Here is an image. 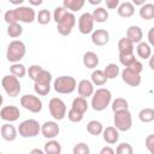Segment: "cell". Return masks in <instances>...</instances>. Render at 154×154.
I'll return each mask as SVG.
<instances>
[{
    "label": "cell",
    "instance_id": "d4e9b609",
    "mask_svg": "<svg viewBox=\"0 0 154 154\" xmlns=\"http://www.w3.org/2000/svg\"><path fill=\"white\" fill-rule=\"evenodd\" d=\"M90 79H91V83L94 85H97V87H102L106 84V82L108 81L103 73V70H94L91 72V76H90Z\"/></svg>",
    "mask_w": 154,
    "mask_h": 154
},
{
    "label": "cell",
    "instance_id": "74e56055",
    "mask_svg": "<svg viewBox=\"0 0 154 154\" xmlns=\"http://www.w3.org/2000/svg\"><path fill=\"white\" fill-rule=\"evenodd\" d=\"M135 59H136V58H135L134 52H132V53H119V61H120V64H122L123 66H125V67H128Z\"/></svg>",
    "mask_w": 154,
    "mask_h": 154
},
{
    "label": "cell",
    "instance_id": "3957f363",
    "mask_svg": "<svg viewBox=\"0 0 154 154\" xmlns=\"http://www.w3.org/2000/svg\"><path fill=\"white\" fill-rule=\"evenodd\" d=\"M26 53L25 43L20 40H13L8 43L6 51V59L11 63H19Z\"/></svg>",
    "mask_w": 154,
    "mask_h": 154
},
{
    "label": "cell",
    "instance_id": "ab89813d",
    "mask_svg": "<svg viewBox=\"0 0 154 154\" xmlns=\"http://www.w3.org/2000/svg\"><path fill=\"white\" fill-rule=\"evenodd\" d=\"M72 153H73V154H89V153H90V148H89V146H88L87 143L79 142V143H77V144L73 147Z\"/></svg>",
    "mask_w": 154,
    "mask_h": 154
},
{
    "label": "cell",
    "instance_id": "f546056e",
    "mask_svg": "<svg viewBox=\"0 0 154 154\" xmlns=\"http://www.w3.org/2000/svg\"><path fill=\"white\" fill-rule=\"evenodd\" d=\"M103 73H105L107 79H114L120 73V70H119V66L117 64L111 63V64L106 65V67L103 69Z\"/></svg>",
    "mask_w": 154,
    "mask_h": 154
},
{
    "label": "cell",
    "instance_id": "4316f807",
    "mask_svg": "<svg viewBox=\"0 0 154 154\" xmlns=\"http://www.w3.org/2000/svg\"><path fill=\"white\" fill-rule=\"evenodd\" d=\"M134 46H135V43L130 38H128L126 36L122 37L118 41V51H119V53H132L134 52Z\"/></svg>",
    "mask_w": 154,
    "mask_h": 154
},
{
    "label": "cell",
    "instance_id": "7402d4cb",
    "mask_svg": "<svg viewBox=\"0 0 154 154\" xmlns=\"http://www.w3.org/2000/svg\"><path fill=\"white\" fill-rule=\"evenodd\" d=\"M88 101L85 97H82V96H77L72 100V105H71V108L84 114L87 111H88Z\"/></svg>",
    "mask_w": 154,
    "mask_h": 154
},
{
    "label": "cell",
    "instance_id": "8992f818",
    "mask_svg": "<svg viewBox=\"0 0 154 154\" xmlns=\"http://www.w3.org/2000/svg\"><path fill=\"white\" fill-rule=\"evenodd\" d=\"M113 123H114V128L118 131H129L132 126V116L130 111L123 109L114 112Z\"/></svg>",
    "mask_w": 154,
    "mask_h": 154
},
{
    "label": "cell",
    "instance_id": "484cf974",
    "mask_svg": "<svg viewBox=\"0 0 154 154\" xmlns=\"http://www.w3.org/2000/svg\"><path fill=\"white\" fill-rule=\"evenodd\" d=\"M85 0H63V6L70 12H77L83 8Z\"/></svg>",
    "mask_w": 154,
    "mask_h": 154
},
{
    "label": "cell",
    "instance_id": "ffe728a7",
    "mask_svg": "<svg viewBox=\"0 0 154 154\" xmlns=\"http://www.w3.org/2000/svg\"><path fill=\"white\" fill-rule=\"evenodd\" d=\"M83 65L87 69H90V70L96 69L97 65H99V57H97V54L91 52V51L85 52L83 54Z\"/></svg>",
    "mask_w": 154,
    "mask_h": 154
},
{
    "label": "cell",
    "instance_id": "d6986e66",
    "mask_svg": "<svg viewBox=\"0 0 154 154\" xmlns=\"http://www.w3.org/2000/svg\"><path fill=\"white\" fill-rule=\"evenodd\" d=\"M117 13L122 18H130L135 13V5L132 2H129V1L122 2L117 7Z\"/></svg>",
    "mask_w": 154,
    "mask_h": 154
},
{
    "label": "cell",
    "instance_id": "7dc6e473",
    "mask_svg": "<svg viewBox=\"0 0 154 154\" xmlns=\"http://www.w3.org/2000/svg\"><path fill=\"white\" fill-rule=\"evenodd\" d=\"M100 154H114V149L111 147H103V148H101Z\"/></svg>",
    "mask_w": 154,
    "mask_h": 154
},
{
    "label": "cell",
    "instance_id": "9f6ffc18",
    "mask_svg": "<svg viewBox=\"0 0 154 154\" xmlns=\"http://www.w3.org/2000/svg\"><path fill=\"white\" fill-rule=\"evenodd\" d=\"M0 14H1V10H0Z\"/></svg>",
    "mask_w": 154,
    "mask_h": 154
},
{
    "label": "cell",
    "instance_id": "d590c367",
    "mask_svg": "<svg viewBox=\"0 0 154 154\" xmlns=\"http://www.w3.org/2000/svg\"><path fill=\"white\" fill-rule=\"evenodd\" d=\"M51 19H52L51 12L48 10L43 8L41 11H38V13L36 14V19L35 20H37L38 24H41V25H46V24H48L51 22Z\"/></svg>",
    "mask_w": 154,
    "mask_h": 154
},
{
    "label": "cell",
    "instance_id": "c3c4849f",
    "mask_svg": "<svg viewBox=\"0 0 154 154\" xmlns=\"http://www.w3.org/2000/svg\"><path fill=\"white\" fill-rule=\"evenodd\" d=\"M153 32H154V28L149 29V32H148V41H149V45H154V37H153Z\"/></svg>",
    "mask_w": 154,
    "mask_h": 154
},
{
    "label": "cell",
    "instance_id": "5bb4252c",
    "mask_svg": "<svg viewBox=\"0 0 154 154\" xmlns=\"http://www.w3.org/2000/svg\"><path fill=\"white\" fill-rule=\"evenodd\" d=\"M120 75H122L123 82L130 87H138L141 84V73H137L129 67H125L120 72Z\"/></svg>",
    "mask_w": 154,
    "mask_h": 154
},
{
    "label": "cell",
    "instance_id": "e0dca14e",
    "mask_svg": "<svg viewBox=\"0 0 154 154\" xmlns=\"http://www.w3.org/2000/svg\"><path fill=\"white\" fill-rule=\"evenodd\" d=\"M0 135H1V137L5 141L12 142V141H14L17 138L18 131H17V129L11 123H6V124L1 125V128H0Z\"/></svg>",
    "mask_w": 154,
    "mask_h": 154
},
{
    "label": "cell",
    "instance_id": "f907efd6",
    "mask_svg": "<svg viewBox=\"0 0 154 154\" xmlns=\"http://www.w3.org/2000/svg\"><path fill=\"white\" fill-rule=\"evenodd\" d=\"M147 0H132V4L136 6H142L143 4H146Z\"/></svg>",
    "mask_w": 154,
    "mask_h": 154
},
{
    "label": "cell",
    "instance_id": "db71d44e",
    "mask_svg": "<svg viewBox=\"0 0 154 154\" xmlns=\"http://www.w3.org/2000/svg\"><path fill=\"white\" fill-rule=\"evenodd\" d=\"M88 2H89L90 5L96 6V5H100V4L102 2V0H88Z\"/></svg>",
    "mask_w": 154,
    "mask_h": 154
},
{
    "label": "cell",
    "instance_id": "7bdbcfd3",
    "mask_svg": "<svg viewBox=\"0 0 154 154\" xmlns=\"http://www.w3.org/2000/svg\"><path fill=\"white\" fill-rule=\"evenodd\" d=\"M83 116H84V114H82V113H79V112H77V111H75V109H72V108L67 112V118H69V120L72 122V123H79V122H82Z\"/></svg>",
    "mask_w": 154,
    "mask_h": 154
},
{
    "label": "cell",
    "instance_id": "603a6c76",
    "mask_svg": "<svg viewBox=\"0 0 154 154\" xmlns=\"http://www.w3.org/2000/svg\"><path fill=\"white\" fill-rule=\"evenodd\" d=\"M136 52H137V55L142 59H149L152 57V47L149 43L147 42H138L137 43V47H136Z\"/></svg>",
    "mask_w": 154,
    "mask_h": 154
},
{
    "label": "cell",
    "instance_id": "8d00e7d4",
    "mask_svg": "<svg viewBox=\"0 0 154 154\" xmlns=\"http://www.w3.org/2000/svg\"><path fill=\"white\" fill-rule=\"evenodd\" d=\"M112 102V111L117 112V111H123V109H129V102L123 99V97H117L116 100L111 101Z\"/></svg>",
    "mask_w": 154,
    "mask_h": 154
},
{
    "label": "cell",
    "instance_id": "60d3db41",
    "mask_svg": "<svg viewBox=\"0 0 154 154\" xmlns=\"http://www.w3.org/2000/svg\"><path fill=\"white\" fill-rule=\"evenodd\" d=\"M116 153L117 154H132L134 153V148L131 147L130 143L123 142V143L118 144V147L116 149Z\"/></svg>",
    "mask_w": 154,
    "mask_h": 154
},
{
    "label": "cell",
    "instance_id": "52a82bcc",
    "mask_svg": "<svg viewBox=\"0 0 154 154\" xmlns=\"http://www.w3.org/2000/svg\"><path fill=\"white\" fill-rule=\"evenodd\" d=\"M1 85L5 90V93L10 96V97H16L19 95L22 85L19 82V78H17L13 75H6L2 77L1 79Z\"/></svg>",
    "mask_w": 154,
    "mask_h": 154
},
{
    "label": "cell",
    "instance_id": "83f0119b",
    "mask_svg": "<svg viewBox=\"0 0 154 154\" xmlns=\"http://www.w3.org/2000/svg\"><path fill=\"white\" fill-rule=\"evenodd\" d=\"M43 150L46 154H60L61 153V144L58 141H55L54 138H51L45 144Z\"/></svg>",
    "mask_w": 154,
    "mask_h": 154
},
{
    "label": "cell",
    "instance_id": "ba28073f",
    "mask_svg": "<svg viewBox=\"0 0 154 154\" xmlns=\"http://www.w3.org/2000/svg\"><path fill=\"white\" fill-rule=\"evenodd\" d=\"M20 106L31 113H38L42 111V101L38 96L32 94H25L20 97Z\"/></svg>",
    "mask_w": 154,
    "mask_h": 154
},
{
    "label": "cell",
    "instance_id": "8fae6325",
    "mask_svg": "<svg viewBox=\"0 0 154 154\" xmlns=\"http://www.w3.org/2000/svg\"><path fill=\"white\" fill-rule=\"evenodd\" d=\"M94 23L95 22L91 17V13L84 12L78 18V30H79V32L83 34V35L91 34V31L94 30Z\"/></svg>",
    "mask_w": 154,
    "mask_h": 154
},
{
    "label": "cell",
    "instance_id": "f6af8a7d",
    "mask_svg": "<svg viewBox=\"0 0 154 154\" xmlns=\"http://www.w3.org/2000/svg\"><path fill=\"white\" fill-rule=\"evenodd\" d=\"M129 69H131L132 71H135V72H137V73H141L142 72V70H143V65H142V63L140 61V60H137V59H135L129 66H128Z\"/></svg>",
    "mask_w": 154,
    "mask_h": 154
},
{
    "label": "cell",
    "instance_id": "2e32d148",
    "mask_svg": "<svg viewBox=\"0 0 154 154\" xmlns=\"http://www.w3.org/2000/svg\"><path fill=\"white\" fill-rule=\"evenodd\" d=\"M76 88L78 91V95L82 97H85V99L91 96L94 93V84L89 79H81Z\"/></svg>",
    "mask_w": 154,
    "mask_h": 154
},
{
    "label": "cell",
    "instance_id": "44dd1931",
    "mask_svg": "<svg viewBox=\"0 0 154 154\" xmlns=\"http://www.w3.org/2000/svg\"><path fill=\"white\" fill-rule=\"evenodd\" d=\"M126 37L130 38L134 43L141 42L142 41V37H143L142 29L138 25H131V26H129L128 30H126Z\"/></svg>",
    "mask_w": 154,
    "mask_h": 154
},
{
    "label": "cell",
    "instance_id": "277c9868",
    "mask_svg": "<svg viewBox=\"0 0 154 154\" xmlns=\"http://www.w3.org/2000/svg\"><path fill=\"white\" fill-rule=\"evenodd\" d=\"M77 82L72 76H59L53 82V88L58 94H71L76 90Z\"/></svg>",
    "mask_w": 154,
    "mask_h": 154
},
{
    "label": "cell",
    "instance_id": "836d02e7",
    "mask_svg": "<svg viewBox=\"0 0 154 154\" xmlns=\"http://www.w3.org/2000/svg\"><path fill=\"white\" fill-rule=\"evenodd\" d=\"M138 119L142 123H150L154 120V109L150 107L142 108L138 113Z\"/></svg>",
    "mask_w": 154,
    "mask_h": 154
},
{
    "label": "cell",
    "instance_id": "1f68e13d",
    "mask_svg": "<svg viewBox=\"0 0 154 154\" xmlns=\"http://www.w3.org/2000/svg\"><path fill=\"white\" fill-rule=\"evenodd\" d=\"M10 72L17 78H23L26 75V67L20 63H12V65L10 66Z\"/></svg>",
    "mask_w": 154,
    "mask_h": 154
},
{
    "label": "cell",
    "instance_id": "7a4b0ae2",
    "mask_svg": "<svg viewBox=\"0 0 154 154\" xmlns=\"http://www.w3.org/2000/svg\"><path fill=\"white\" fill-rule=\"evenodd\" d=\"M112 101V94L107 88H99L91 95V107L96 112L105 111Z\"/></svg>",
    "mask_w": 154,
    "mask_h": 154
},
{
    "label": "cell",
    "instance_id": "6da1fadb",
    "mask_svg": "<svg viewBox=\"0 0 154 154\" xmlns=\"http://www.w3.org/2000/svg\"><path fill=\"white\" fill-rule=\"evenodd\" d=\"M4 19L7 24L11 23H32L36 19V13L34 8L29 6H19L14 10H8L4 14Z\"/></svg>",
    "mask_w": 154,
    "mask_h": 154
},
{
    "label": "cell",
    "instance_id": "d6a6232c",
    "mask_svg": "<svg viewBox=\"0 0 154 154\" xmlns=\"http://www.w3.org/2000/svg\"><path fill=\"white\" fill-rule=\"evenodd\" d=\"M7 35L12 38H17L23 34V26L17 22V23H11L7 25Z\"/></svg>",
    "mask_w": 154,
    "mask_h": 154
},
{
    "label": "cell",
    "instance_id": "ee69618b",
    "mask_svg": "<svg viewBox=\"0 0 154 154\" xmlns=\"http://www.w3.org/2000/svg\"><path fill=\"white\" fill-rule=\"evenodd\" d=\"M146 148L149 150V153L154 154V134H150L146 137Z\"/></svg>",
    "mask_w": 154,
    "mask_h": 154
},
{
    "label": "cell",
    "instance_id": "4fadbf2b",
    "mask_svg": "<svg viewBox=\"0 0 154 154\" xmlns=\"http://www.w3.org/2000/svg\"><path fill=\"white\" fill-rule=\"evenodd\" d=\"M40 132L42 134V136L45 138L51 140V138H55L59 135L60 128H59V125H58L57 122H54V120H47V122H45L41 125V131Z\"/></svg>",
    "mask_w": 154,
    "mask_h": 154
},
{
    "label": "cell",
    "instance_id": "9a60e30c",
    "mask_svg": "<svg viewBox=\"0 0 154 154\" xmlns=\"http://www.w3.org/2000/svg\"><path fill=\"white\" fill-rule=\"evenodd\" d=\"M109 41V32L105 29H96L91 31V42L95 46L102 47Z\"/></svg>",
    "mask_w": 154,
    "mask_h": 154
},
{
    "label": "cell",
    "instance_id": "b9f144b4",
    "mask_svg": "<svg viewBox=\"0 0 154 154\" xmlns=\"http://www.w3.org/2000/svg\"><path fill=\"white\" fill-rule=\"evenodd\" d=\"M42 70H43V69H42L40 65H31V66H29V69L26 70V73H28V76H29L30 79L35 81L36 77L38 76V73H40Z\"/></svg>",
    "mask_w": 154,
    "mask_h": 154
},
{
    "label": "cell",
    "instance_id": "ac0fdd59",
    "mask_svg": "<svg viewBox=\"0 0 154 154\" xmlns=\"http://www.w3.org/2000/svg\"><path fill=\"white\" fill-rule=\"evenodd\" d=\"M102 138L106 143L108 144H114L119 140V131L114 126H107L106 129L102 130Z\"/></svg>",
    "mask_w": 154,
    "mask_h": 154
},
{
    "label": "cell",
    "instance_id": "11a10c76",
    "mask_svg": "<svg viewBox=\"0 0 154 154\" xmlns=\"http://www.w3.org/2000/svg\"><path fill=\"white\" fill-rule=\"evenodd\" d=\"M2 103H4V97H2V95L0 94V106H2Z\"/></svg>",
    "mask_w": 154,
    "mask_h": 154
},
{
    "label": "cell",
    "instance_id": "cb8c5ba5",
    "mask_svg": "<svg viewBox=\"0 0 154 154\" xmlns=\"http://www.w3.org/2000/svg\"><path fill=\"white\" fill-rule=\"evenodd\" d=\"M140 17L144 20H152L154 18V5L150 2L143 4L138 11Z\"/></svg>",
    "mask_w": 154,
    "mask_h": 154
},
{
    "label": "cell",
    "instance_id": "5b68a950",
    "mask_svg": "<svg viewBox=\"0 0 154 154\" xmlns=\"http://www.w3.org/2000/svg\"><path fill=\"white\" fill-rule=\"evenodd\" d=\"M17 131L24 138L36 137L41 131V124L36 119H25L19 124Z\"/></svg>",
    "mask_w": 154,
    "mask_h": 154
},
{
    "label": "cell",
    "instance_id": "816d5d0a",
    "mask_svg": "<svg viewBox=\"0 0 154 154\" xmlns=\"http://www.w3.org/2000/svg\"><path fill=\"white\" fill-rule=\"evenodd\" d=\"M8 1H10L12 5H16V6H18V5H22V4H23L25 0H8Z\"/></svg>",
    "mask_w": 154,
    "mask_h": 154
},
{
    "label": "cell",
    "instance_id": "f1b7e54d",
    "mask_svg": "<svg viewBox=\"0 0 154 154\" xmlns=\"http://www.w3.org/2000/svg\"><path fill=\"white\" fill-rule=\"evenodd\" d=\"M91 17L96 23H105L108 19V11L105 7H96L93 11Z\"/></svg>",
    "mask_w": 154,
    "mask_h": 154
},
{
    "label": "cell",
    "instance_id": "e575fe53",
    "mask_svg": "<svg viewBox=\"0 0 154 154\" xmlns=\"http://www.w3.org/2000/svg\"><path fill=\"white\" fill-rule=\"evenodd\" d=\"M34 90H35L36 94H38L41 96H46L51 91V83L34 82Z\"/></svg>",
    "mask_w": 154,
    "mask_h": 154
},
{
    "label": "cell",
    "instance_id": "9c48e42d",
    "mask_svg": "<svg viewBox=\"0 0 154 154\" xmlns=\"http://www.w3.org/2000/svg\"><path fill=\"white\" fill-rule=\"evenodd\" d=\"M48 108L55 120H63L66 116V105L60 97H52L48 102Z\"/></svg>",
    "mask_w": 154,
    "mask_h": 154
},
{
    "label": "cell",
    "instance_id": "bcb514c9",
    "mask_svg": "<svg viewBox=\"0 0 154 154\" xmlns=\"http://www.w3.org/2000/svg\"><path fill=\"white\" fill-rule=\"evenodd\" d=\"M105 2H106V7L108 10H116L119 6L120 0H105Z\"/></svg>",
    "mask_w": 154,
    "mask_h": 154
},
{
    "label": "cell",
    "instance_id": "4dcf8cb0",
    "mask_svg": "<svg viewBox=\"0 0 154 154\" xmlns=\"http://www.w3.org/2000/svg\"><path fill=\"white\" fill-rule=\"evenodd\" d=\"M102 130H103V126H102L101 122H99V120H90V122L87 124V131H88L90 135H93V136H99V135H101Z\"/></svg>",
    "mask_w": 154,
    "mask_h": 154
},
{
    "label": "cell",
    "instance_id": "681fc988",
    "mask_svg": "<svg viewBox=\"0 0 154 154\" xmlns=\"http://www.w3.org/2000/svg\"><path fill=\"white\" fill-rule=\"evenodd\" d=\"M28 1H29V4L32 5V6H40V5L43 2V0H28Z\"/></svg>",
    "mask_w": 154,
    "mask_h": 154
},
{
    "label": "cell",
    "instance_id": "f5cc1de1",
    "mask_svg": "<svg viewBox=\"0 0 154 154\" xmlns=\"http://www.w3.org/2000/svg\"><path fill=\"white\" fill-rule=\"evenodd\" d=\"M31 154H43L45 153V150H42V149H38V148H35V149H31V152H30Z\"/></svg>",
    "mask_w": 154,
    "mask_h": 154
},
{
    "label": "cell",
    "instance_id": "f35d334b",
    "mask_svg": "<svg viewBox=\"0 0 154 154\" xmlns=\"http://www.w3.org/2000/svg\"><path fill=\"white\" fill-rule=\"evenodd\" d=\"M67 12H69V11H67L64 6H58V7H55V8H54V12H53V19H54V22H55V23H59V22L66 16Z\"/></svg>",
    "mask_w": 154,
    "mask_h": 154
},
{
    "label": "cell",
    "instance_id": "30bf717a",
    "mask_svg": "<svg viewBox=\"0 0 154 154\" xmlns=\"http://www.w3.org/2000/svg\"><path fill=\"white\" fill-rule=\"evenodd\" d=\"M75 25H76V16L73 14V12L69 11L66 16L59 23H57V29L61 36H69Z\"/></svg>",
    "mask_w": 154,
    "mask_h": 154
},
{
    "label": "cell",
    "instance_id": "7c38bea8",
    "mask_svg": "<svg viewBox=\"0 0 154 154\" xmlns=\"http://www.w3.org/2000/svg\"><path fill=\"white\" fill-rule=\"evenodd\" d=\"M19 117H20V111L18 107H16L13 105L4 106L0 109V118L7 123H13V122L18 120Z\"/></svg>",
    "mask_w": 154,
    "mask_h": 154
}]
</instances>
